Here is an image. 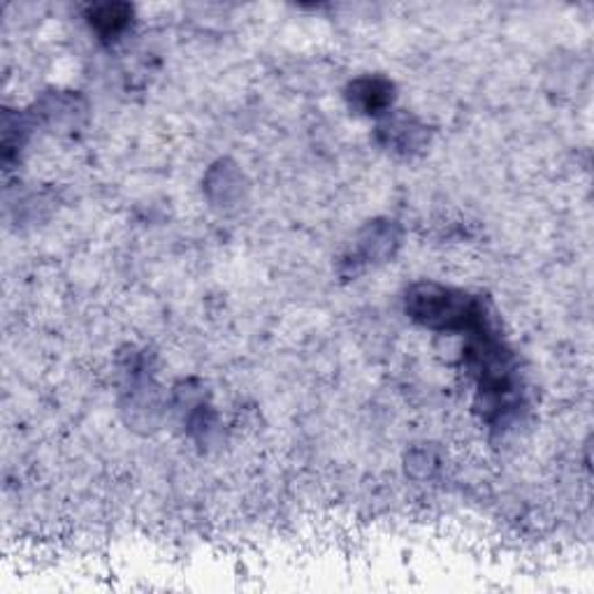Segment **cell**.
Returning <instances> with one entry per match:
<instances>
[{"instance_id":"1","label":"cell","mask_w":594,"mask_h":594,"mask_svg":"<svg viewBox=\"0 0 594 594\" xmlns=\"http://www.w3.org/2000/svg\"><path fill=\"white\" fill-rule=\"evenodd\" d=\"M407 314L428 330L469 335L490 320L488 307L464 290L441 284H416L407 293Z\"/></svg>"},{"instance_id":"2","label":"cell","mask_w":594,"mask_h":594,"mask_svg":"<svg viewBox=\"0 0 594 594\" xmlns=\"http://www.w3.org/2000/svg\"><path fill=\"white\" fill-rule=\"evenodd\" d=\"M346 98H349V105L358 114L379 116L390 112V105L395 101V86L390 80L379 78V74H367V78L351 82Z\"/></svg>"},{"instance_id":"3","label":"cell","mask_w":594,"mask_h":594,"mask_svg":"<svg viewBox=\"0 0 594 594\" xmlns=\"http://www.w3.org/2000/svg\"><path fill=\"white\" fill-rule=\"evenodd\" d=\"M400 246V228L395 221H375L360 233L354 265H375L392 256Z\"/></svg>"},{"instance_id":"4","label":"cell","mask_w":594,"mask_h":594,"mask_svg":"<svg viewBox=\"0 0 594 594\" xmlns=\"http://www.w3.org/2000/svg\"><path fill=\"white\" fill-rule=\"evenodd\" d=\"M379 137L383 146H388L390 152L398 154H413L416 148L426 144V129L420 123L407 114H395L388 116L379 126Z\"/></svg>"},{"instance_id":"5","label":"cell","mask_w":594,"mask_h":594,"mask_svg":"<svg viewBox=\"0 0 594 594\" xmlns=\"http://www.w3.org/2000/svg\"><path fill=\"white\" fill-rule=\"evenodd\" d=\"M133 8L121 3L93 6L89 10V27L101 40H114L131 27Z\"/></svg>"}]
</instances>
